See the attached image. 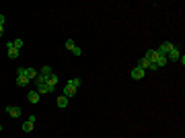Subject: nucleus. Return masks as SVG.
<instances>
[{"mask_svg":"<svg viewBox=\"0 0 185 138\" xmlns=\"http://www.w3.org/2000/svg\"><path fill=\"white\" fill-rule=\"evenodd\" d=\"M74 48V39H66V49H72Z\"/></svg>","mask_w":185,"mask_h":138,"instance_id":"aec40b11","label":"nucleus"},{"mask_svg":"<svg viewBox=\"0 0 185 138\" xmlns=\"http://www.w3.org/2000/svg\"><path fill=\"white\" fill-rule=\"evenodd\" d=\"M144 58H146V60H150V62H154V60H156V58H158L156 49H148V52H146V56H144Z\"/></svg>","mask_w":185,"mask_h":138,"instance_id":"f8f14e48","label":"nucleus"},{"mask_svg":"<svg viewBox=\"0 0 185 138\" xmlns=\"http://www.w3.org/2000/svg\"><path fill=\"white\" fill-rule=\"evenodd\" d=\"M167 62H169V60H167V58H164V56H158L156 60H154V64H156L158 68H163V66H164V64H167Z\"/></svg>","mask_w":185,"mask_h":138,"instance_id":"4468645a","label":"nucleus"},{"mask_svg":"<svg viewBox=\"0 0 185 138\" xmlns=\"http://www.w3.org/2000/svg\"><path fill=\"white\" fill-rule=\"evenodd\" d=\"M179 56H181V52L177 48H171V52L167 54V60H179Z\"/></svg>","mask_w":185,"mask_h":138,"instance_id":"9d476101","label":"nucleus"},{"mask_svg":"<svg viewBox=\"0 0 185 138\" xmlns=\"http://www.w3.org/2000/svg\"><path fill=\"white\" fill-rule=\"evenodd\" d=\"M74 93H76V89L70 83H66V87H64V93H62V95H64V97H72Z\"/></svg>","mask_w":185,"mask_h":138,"instance_id":"1a4fd4ad","label":"nucleus"},{"mask_svg":"<svg viewBox=\"0 0 185 138\" xmlns=\"http://www.w3.org/2000/svg\"><path fill=\"white\" fill-rule=\"evenodd\" d=\"M6 113L10 117H21V107H14V105H8L6 107Z\"/></svg>","mask_w":185,"mask_h":138,"instance_id":"423d86ee","label":"nucleus"},{"mask_svg":"<svg viewBox=\"0 0 185 138\" xmlns=\"http://www.w3.org/2000/svg\"><path fill=\"white\" fill-rule=\"evenodd\" d=\"M58 81H60V78H58V74H56V72H52V74H49L48 78H45V85H48L49 89H56V85H58Z\"/></svg>","mask_w":185,"mask_h":138,"instance_id":"20e7f679","label":"nucleus"},{"mask_svg":"<svg viewBox=\"0 0 185 138\" xmlns=\"http://www.w3.org/2000/svg\"><path fill=\"white\" fill-rule=\"evenodd\" d=\"M150 60H146V58H140V62H138V66H140V68H142V70H148V68H150Z\"/></svg>","mask_w":185,"mask_h":138,"instance_id":"ddd939ff","label":"nucleus"},{"mask_svg":"<svg viewBox=\"0 0 185 138\" xmlns=\"http://www.w3.org/2000/svg\"><path fill=\"white\" fill-rule=\"evenodd\" d=\"M39 93H37V91H29V93H27V99H29V103H39Z\"/></svg>","mask_w":185,"mask_h":138,"instance_id":"0eeeda50","label":"nucleus"},{"mask_svg":"<svg viewBox=\"0 0 185 138\" xmlns=\"http://www.w3.org/2000/svg\"><path fill=\"white\" fill-rule=\"evenodd\" d=\"M2 35H4V27H0V37H2Z\"/></svg>","mask_w":185,"mask_h":138,"instance_id":"4be33fe9","label":"nucleus"},{"mask_svg":"<svg viewBox=\"0 0 185 138\" xmlns=\"http://www.w3.org/2000/svg\"><path fill=\"white\" fill-rule=\"evenodd\" d=\"M144 74H146V70H142L140 66H136V68H132L130 76L134 78V81H140V78H144Z\"/></svg>","mask_w":185,"mask_h":138,"instance_id":"7ed1b4c3","label":"nucleus"},{"mask_svg":"<svg viewBox=\"0 0 185 138\" xmlns=\"http://www.w3.org/2000/svg\"><path fill=\"white\" fill-rule=\"evenodd\" d=\"M70 52H72V54H74V56H82V49L78 48V45H74V48L70 49Z\"/></svg>","mask_w":185,"mask_h":138,"instance_id":"6ab92c4d","label":"nucleus"},{"mask_svg":"<svg viewBox=\"0 0 185 138\" xmlns=\"http://www.w3.org/2000/svg\"><path fill=\"white\" fill-rule=\"evenodd\" d=\"M33 126H35V116H31L27 122L23 124V130H25V132H31V130H33Z\"/></svg>","mask_w":185,"mask_h":138,"instance_id":"6e6552de","label":"nucleus"},{"mask_svg":"<svg viewBox=\"0 0 185 138\" xmlns=\"http://www.w3.org/2000/svg\"><path fill=\"white\" fill-rule=\"evenodd\" d=\"M6 52H8V58H10V60H14V58H19V49H14L13 41H8V43H6Z\"/></svg>","mask_w":185,"mask_h":138,"instance_id":"39448f33","label":"nucleus"},{"mask_svg":"<svg viewBox=\"0 0 185 138\" xmlns=\"http://www.w3.org/2000/svg\"><path fill=\"white\" fill-rule=\"evenodd\" d=\"M2 23H4V14H0V27H2Z\"/></svg>","mask_w":185,"mask_h":138,"instance_id":"412c9836","label":"nucleus"},{"mask_svg":"<svg viewBox=\"0 0 185 138\" xmlns=\"http://www.w3.org/2000/svg\"><path fill=\"white\" fill-rule=\"evenodd\" d=\"M171 48H173V43H171V41H164V43H160V45L156 48V54H158V56H164V58H167V54L171 52Z\"/></svg>","mask_w":185,"mask_h":138,"instance_id":"f03ea898","label":"nucleus"},{"mask_svg":"<svg viewBox=\"0 0 185 138\" xmlns=\"http://www.w3.org/2000/svg\"><path fill=\"white\" fill-rule=\"evenodd\" d=\"M56 105H58V107H62V109H64V107H66V105H68V97L60 95V97H58V99H56Z\"/></svg>","mask_w":185,"mask_h":138,"instance_id":"9b49d317","label":"nucleus"},{"mask_svg":"<svg viewBox=\"0 0 185 138\" xmlns=\"http://www.w3.org/2000/svg\"><path fill=\"white\" fill-rule=\"evenodd\" d=\"M0 132H2V124H0Z\"/></svg>","mask_w":185,"mask_h":138,"instance_id":"5701e85b","label":"nucleus"},{"mask_svg":"<svg viewBox=\"0 0 185 138\" xmlns=\"http://www.w3.org/2000/svg\"><path fill=\"white\" fill-rule=\"evenodd\" d=\"M17 76H25V78H29V81H35V78H37V70H33V68H19L17 70Z\"/></svg>","mask_w":185,"mask_h":138,"instance_id":"f257e3e1","label":"nucleus"},{"mask_svg":"<svg viewBox=\"0 0 185 138\" xmlns=\"http://www.w3.org/2000/svg\"><path fill=\"white\" fill-rule=\"evenodd\" d=\"M17 85H19V87H27L29 78H25V76H17Z\"/></svg>","mask_w":185,"mask_h":138,"instance_id":"2eb2a0df","label":"nucleus"},{"mask_svg":"<svg viewBox=\"0 0 185 138\" xmlns=\"http://www.w3.org/2000/svg\"><path fill=\"white\" fill-rule=\"evenodd\" d=\"M68 83L72 85V87H74V89H78V87H80V81H78V78H70Z\"/></svg>","mask_w":185,"mask_h":138,"instance_id":"f3484780","label":"nucleus"},{"mask_svg":"<svg viewBox=\"0 0 185 138\" xmlns=\"http://www.w3.org/2000/svg\"><path fill=\"white\" fill-rule=\"evenodd\" d=\"M13 45H14V49H21V48H23V39H14Z\"/></svg>","mask_w":185,"mask_h":138,"instance_id":"a211bd4d","label":"nucleus"},{"mask_svg":"<svg viewBox=\"0 0 185 138\" xmlns=\"http://www.w3.org/2000/svg\"><path fill=\"white\" fill-rule=\"evenodd\" d=\"M39 74L41 76H49V74H52V68H49V66H43V68L39 70Z\"/></svg>","mask_w":185,"mask_h":138,"instance_id":"dca6fc26","label":"nucleus"}]
</instances>
